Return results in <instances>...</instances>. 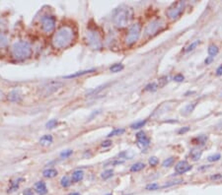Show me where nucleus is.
Here are the masks:
<instances>
[{"mask_svg": "<svg viewBox=\"0 0 222 195\" xmlns=\"http://www.w3.org/2000/svg\"><path fill=\"white\" fill-rule=\"evenodd\" d=\"M75 37V33L74 30L70 26H63L57 31L52 37V46L55 48L62 49L68 47Z\"/></svg>", "mask_w": 222, "mask_h": 195, "instance_id": "nucleus-1", "label": "nucleus"}, {"mask_svg": "<svg viewBox=\"0 0 222 195\" xmlns=\"http://www.w3.org/2000/svg\"><path fill=\"white\" fill-rule=\"evenodd\" d=\"M33 54V48L26 41H17L11 46V56L17 61L29 59Z\"/></svg>", "mask_w": 222, "mask_h": 195, "instance_id": "nucleus-2", "label": "nucleus"}, {"mask_svg": "<svg viewBox=\"0 0 222 195\" xmlns=\"http://www.w3.org/2000/svg\"><path fill=\"white\" fill-rule=\"evenodd\" d=\"M131 19V13L128 8H120L118 9L113 16V23L119 29H123L127 27L129 21Z\"/></svg>", "mask_w": 222, "mask_h": 195, "instance_id": "nucleus-3", "label": "nucleus"}, {"mask_svg": "<svg viewBox=\"0 0 222 195\" xmlns=\"http://www.w3.org/2000/svg\"><path fill=\"white\" fill-rule=\"evenodd\" d=\"M85 40L87 41V45L95 50L101 49L103 46L102 37L96 28H88L85 33Z\"/></svg>", "mask_w": 222, "mask_h": 195, "instance_id": "nucleus-4", "label": "nucleus"}, {"mask_svg": "<svg viewBox=\"0 0 222 195\" xmlns=\"http://www.w3.org/2000/svg\"><path fill=\"white\" fill-rule=\"evenodd\" d=\"M141 35V25L139 23H135L129 26L128 32L126 37V43L127 46H132L136 42Z\"/></svg>", "mask_w": 222, "mask_h": 195, "instance_id": "nucleus-5", "label": "nucleus"}, {"mask_svg": "<svg viewBox=\"0 0 222 195\" xmlns=\"http://www.w3.org/2000/svg\"><path fill=\"white\" fill-rule=\"evenodd\" d=\"M186 7V2L185 1H177L175 3H173L168 10L166 11V15L171 20H176L179 17L182 15V13L185 10Z\"/></svg>", "mask_w": 222, "mask_h": 195, "instance_id": "nucleus-6", "label": "nucleus"}, {"mask_svg": "<svg viewBox=\"0 0 222 195\" xmlns=\"http://www.w3.org/2000/svg\"><path fill=\"white\" fill-rule=\"evenodd\" d=\"M165 27V23L161 19H156L152 22H150L145 28V36L147 37H153L157 35L160 31H162Z\"/></svg>", "mask_w": 222, "mask_h": 195, "instance_id": "nucleus-7", "label": "nucleus"}, {"mask_svg": "<svg viewBox=\"0 0 222 195\" xmlns=\"http://www.w3.org/2000/svg\"><path fill=\"white\" fill-rule=\"evenodd\" d=\"M57 25V19L52 15H47L42 19V30L45 33L49 34L55 29Z\"/></svg>", "mask_w": 222, "mask_h": 195, "instance_id": "nucleus-8", "label": "nucleus"}, {"mask_svg": "<svg viewBox=\"0 0 222 195\" xmlns=\"http://www.w3.org/2000/svg\"><path fill=\"white\" fill-rule=\"evenodd\" d=\"M136 139H137V146L140 148V149H146L148 146H149L150 144V140L149 138H148L145 134V132L143 131H139L136 133Z\"/></svg>", "mask_w": 222, "mask_h": 195, "instance_id": "nucleus-9", "label": "nucleus"}, {"mask_svg": "<svg viewBox=\"0 0 222 195\" xmlns=\"http://www.w3.org/2000/svg\"><path fill=\"white\" fill-rule=\"evenodd\" d=\"M192 169V166L189 165L187 161H180L175 166V172L179 174H184Z\"/></svg>", "mask_w": 222, "mask_h": 195, "instance_id": "nucleus-10", "label": "nucleus"}, {"mask_svg": "<svg viewBox=\"0 0 222 195\" xmlns=\"http://www.w3.org/2000/svg\"><path fill=\"white\" fill-rule=\"evenodd\" d=\"M34 190H35L36 193H38L39 195H46L48 192L46 182H44L42 180L36 182V183L34 184Z\"/></svg>", "mask_w": 222, "mask_h": 195, "instance_id": "nucleus-11", "label": "nucleus"}, {"mask_svg": "<svg viewBox=\"0 0 222 195\" xmlns=\"http://www.w3.org/2000/svg\"><path fill=\"white\" fill-rule=\"evenodd\" d=\"M7 98L12 103H19L22 100V93L19 90H13L8 94Z\"/></svg>", "mask_w": 222, "mask_h": 195, "instance_id": "nucleus-12", "label": "nucleus"}, {"mask_svg": "<svg viewBox=\"0 0 222 195\" xmlns=\"http://www.w3.org/2000/svg\"><path fill=\"white\" fill-rule=\"evenodd\" d=\"M24 181V178H15L13 180H11L10 182V187L8 189V192L9 193H12V192H15L16 190L19 189V186L21 184V182Z\"/></svg>", "mask_w": 222, "mask_h": 195, "instance_id": "nucleus-13", "label": "nucleus"}, {"mask_svg": "<svg viewBox=\"0 0 222 195\" xmlns=\"http://www.w3.org/2000/svg\"><path fill=\"white\" fill-rule=\"evenodd\" d=\"M96 71L95 68H92V69H86V70H82V71H78V72H75L73 74H70V75H67L64 78L65 79H71V78H77V77H80V76H83V75H86V74H90V73H93Z\"/></svg>", "mask_w": 222, "mask_h": 195, "instance_id": "nucleus-14", "label": "nucleus"}, {"mask_svg": "<svg viewBox=\"0 0 222 195\" xmlns=\"http://www.w3.org/2000/svg\"><path fill=\"white\" fill-rule=\"evenodd\" d=\"M84 178V172L82 171V169H77V171H75L72 175H71V180L72 182H74V183H77V182H80Z\"/></svg>", "mask_w": 222, "mask_h": 195, "instance_id": "nucleus-15", "label": "nucleus"}, {"mask_svg": "<svg viewBox=\"0 0 222 195\" xmlns=\"http://www.w3.org/2000/svg\"><path fill=\"white\" fill-rule=\"evenodd\" d=\"M57 174H58V172L53 168H47L42 172V175H44V178H53L57 177Z\"/></svg>", "mask_w": 222, "mask_h": 195, "instance_id": "nucleus-16", "label": "nucleus"}, {"mask_svg": "<svg viewBox=\"0 0 222 195\" xmlns=\"http://www.w3.org/2000/svg\"><path fill=\"white\" fill-rule=\"evenodd\" d=\"M8 45V37L2 30V24L0 23V48Z\"/></svg>", "mask_w": 222, "mask_h": 195, "instance_id": "nucleus-17", "label": "nucleus"}, {"mask_svg": "<svg viewBox=\"0 0 222 195\" xmlns=\"http://www.w3.org/2000/svg\"><path fill=\"white\" fill-rule=\"evenodd\" d=\"M60 86H61V83H58V82H52V83H51L47 87L45 88L46 94H47V95H49V94L55 92Z\"/></svg>", "mask_w": 222, "mask_h": 195, "instance_id": "nucleus-18", "label": "nucleus"}, {"mask_svg": "<svg viewBox=\"0 0 222 195\" xmlns=\"http://www.w3.org/2000/svg\"><path fill=\"white\" fill-rule=\"evenodd\" d=\"M53 141V138L52 135H49V134H46L44 136H42L41 137V139H40V144L42 146H49L52 143Z\"/></svg>", "mask_w": 222, "mask_h": 195, "instance_id": "nucleus-19", "label": "nucleus"}, {"mask_svg": "<svg viewBox=\"0 0 222 195\" xmlns=\"http://www.w3.org/2000/svg\"><path fill=\"white\" fill-rule=\"evenodd\" d=\"M201 155H202V151H200L199 149H194L190 151V156L193 161H199L200 159Z\"/></svg>", "mask_w": 222, "mask_h": 195, "instance_id": "nucleus-20", "label": "nucleus"}, {"mask_svg": "<svg viewBox=\"0 0 222 195\" xmlns=\"http://www.w3.org/2000/svg\"><path fill=\"white\" fill-rule=\"evenodd\" d=\"M145 168V163H135L131 167V172L132 173H137V172H140L142 171V169Z\"/></svg>", "mask_w": 222, "mask_h": 195, "instance_id": "nucleus-21", "label": "nucleus"}, {"mask_svg": "<svg viewBox=\"0 0 222 195\" xmlns=\"http://www.w3.org/2000/svg\"><path fill=\"white\" fill-rule=\"evenodd\" d=\"M134 153L132 151H122L121 153H120L118 155V157L120 159H127V160H131L133 158Z\"/></svg>", "mask_w": 222, "mask_h": 195, "instance_id": "nucleus-22", "label": "nucleus"}, {"mask_svg": "<svg viewBox=\"0 0 222 195\" xmlns=\"http://www.w3.org/2000/svg\"><path fill=\"white\" fill-rule=\"evenodd\" d=\"M207 52H208L209 56L213 58L214 56H216L218 54L219 49H218V47L215 45H210V46H208V48H207Z\"/></svg>", "mask_w": 222, "mask_h": 195, "instance_id": "nucleus-23", "label": "nucleus"}, {"mask_svg": "<svg viewBox=\"0 0 222 195\" xmlns=\"http://www.w3.org/2000/svg\"><path fill=\"white\" fill-rule=\"evenodd\" d=\"M71 184H72V180H71V178L67 177V175H65V177H63L60 179V185L63 188H68Z\"/></svg>", "mask_w": 222, "mask_h": 195, "instance_id": "nucleus-24", "label": "nucleus"}, {"mask_svg": "<svg viewBox=\"0 0 222 195\" xmlns=\"http://www.w3.org/2000/svg\"><path fill=\"white\" fill-rule=\"evenodd\" d=\"M126 132V129L125 128H115L114 130H112L110 132V133L107 135V137H114V136H119V135H121Z\"/></svg>", "mask_w": 222, "mask_h": 195, "instance_id": "nucleus-25", "label": "nucleus"}, {"mask_svg": "<svg viewBox=\"0 0 222 195\" xmlns=\"http://www.w3.org/2000/svg\"><path fill=\"white\" fill-rule=\"evenodd\" d=\"M147 120L144 119V120H138V121H135L134 123H132L131 125V129H139V128H142L144 125L146 124Z\"/></svg>", "mask_w": 222, "mask_h": 195, "instance_id": "nucleus-26", "label": "nucleus"}, {"mask_svg": "<svg viewBox=\"0 0 222 195\" xmlns=\"http://www.w3.org/2000/svg\"><path fill=\"white\" fill-rule=\"evenodd\" d=\"M123 68H125L123 64H121V63H116V64H114V65H112V66L110 67V70H111V72H113V73H118V72H121Z\"/></svg>", "mask_w": 222, "mask_h": 195, "instance_id": "nucleus-27", "label": "nucleus"}, {"mask_svg": "<svg viewBox=\"0 0 222 195\" xmlns=\"http://www.w3.org/2000/svg\"><path fill=\"white\" fill-rule=\"evenodd\" d=\"M114 175V171L113 169H106V171H104L102 173H101V178L105 180H107L109 178H111Z\"/></svg>", "mask_w": 222, "mask_h": 195, "instance_id": "nucleus-28", "label": "nucleus"}, {"mask_svg": "<svg viewBox=\"0 0 222 195\" xmlns=\"http://www.w3.org/2000/svg\"><path fill=\"white\" fill-rule=\"evenodd\" d=\"M158 84L157 83H154V82H152V83H149L148 85H146L145 87V91L147 92H156L158 90Z\"/></svg>", "mask_w": 222, "mask_h": 195, "instance_id": "nucleus-29", "label": "nucleus"}, {"mask_svg": "<svg viewBox=\"0 0 222 195\" xmlns=\"http://www.w3.org/2000/svg\"><path fill=\"white\" fill-rule=\"evenodd\" d=\"M107 86H108V84H105V85H102V86H100V87H97V88H95V89L89 91V92L87 93V95H89V96H94L95 94H98L99 92H101L102 90H104Z\"/></svg>", "mask_w": 222, "mask_h": 195, "instance_id": "nucleus-30", "label": "nucleus"}, {"mask_svg": "<svg viewBox=\"0 0 222 195\" xmlns=\"http://www.w3.org/2000/svg\"><path fill=\"white\" fill-rule=\"evenodd\" d=\"M196 106V103H193V104H190V105H188L186 108L184 109V110H183V112L185 115H188V114H190V112H193L194 111V110H195V108Z\"/></svg>", "mask_w": 222, "mask_h": 195, "instance_id": "nucleus-31", "label": "nucleus"}, {"mask_svg": "<svg viewBox=\"0 0 222 195\" xmlns=\"http://www.w3.org/2000/svg\"><path fill=\"white\" fill-rule=\"evenodd\" d=\"M200 40H196V41H195L194 42H192V43H190V45L186 48V49H185V51H186V52H190V51H192V50H194L197 46H199L200 45Z\"/></svg>", "mask_w": 222, "mask_h": 195, "instance_id": "nucleus-32", "label": "nucleus"}, {"mask_svg": "<svg viewBox=\"0 0 222 195\" xmlns=\"http://www.w3.org/2000/svg\"><path fill=\"white\" fill-rule=\"evenodd\" d=\"M174 162H175V158L174 157H170V158H168V159H166L163 163H162V167H164V168H169V167H171L173 163H174Z\"/></svg>", "mask_w": 222, "mask_h": 195, "instance_id": "nucleus-33", "label": "nucleus"}, {"mask_svg": "<svg viewBox=\"0 0 222 195\" xmlns=\"http://www.w3.org/2000/svg\"><path fill=\"white\" fill-rule=\"evenodd\" d=\"M58 121H57V119H51V120H48L46 124V127L48 128V129H52L54 127H57V125Z\"/></svg>", "mask_w": 222, "mask_h": 195, "instance_id": "nucleus-34", "label": "nucleus"}, {"mask_svg": "<svg viewBox=\"0 0 222 195\" xmlns=\"http://www.w3.org/2000/svg\"><path fill=\"white\" fill-rule=\"evenodd\" d=\"M207 140V136H205V135H201V136H199V137H196L195 138V139L193 140V142L195 143L196 141L195 144H201V145H203Z\"/></svg>", "mask_w": 222, "mask_h": 195, "instance_id": "nucleus-35", "label": "nucleus"}, {"mask_svg": "<svg viewBox=\"0 0 222 195\" xmlns=\"http://www.w3.org/2000/svg\"><path fill=\"white\" fill-rule=\"evenodd\" d=\"M161 187L160 186L157 182H152V183H149V184H147L146 185V189L147 190H150V191H154V190H157V189H159V188Z\"/></svg>", "mask_w": 222, "mask_h": 195, "instance_id": "nucleus-36", "label": "nucleus"}, {"mask_svg": "<svg viewBox=\"0 0 222 195\" xmlns=\"http://www.w3.org/2000/svg\"><path fill=\"white\" fill-rule=\"evenodd\" d=\"M125 163L123 160H114V161H111L109 163H105V167L107 166H111V167H115V166H119V165H121V163Z\"/></svg>", "mask_w": 222, "mask_h": 195, "instance_id": "nucleus-37", "label": "nucleus"}, {"mask_svg": "<svg viewBox=\"0 0 222 195\" xmlns=\"http://www.w3.org/2000/svg\"><path fill=\"white\" fill-rule=\"evenodd\" d=\"M168 83V77L167 76H162L158 79V87L163 88L166 84Z\"/></svg>", "mask_w": 222, "mask_h": 195, "instance_id": "nucleus-38", "label": "nucleus"}, {"mask_svg": "<svg viewBox=\"0 0 222 195\" xmlns=\"http://www.w3.org/2000/svg\"><path fill=\"white\" fill-rule=\"evenodd\" d=\"M73 154V151L72 150H65V151H62V152L60 153V158L62 159H67L69 158V157Z\"/></svg>", "mask_w": 222, "mask_h": 195, "instance_id": "nucleus-39", "label": "nucleus"}, {"mask_svg": "<svg viewBox=\"0 0 222 195\" xmlns=\"http://www.w3.org/2000/svg\"><path fill=\"white\" fill-rule=\"evenodd\" d=\"M221 159V155L220 154H214V155H211L209 156L207 158V161L210 162V163H213V162H217Z\"/></svg>", "mask_w": 222, "mask_h": 195, "instance_id": "nucleus-40", "label": "nucleus"}, {"mask_svg": "<svg viewBox=\"0 0 222 195\" xmlns=\"http://www.w3.org/2000/svg\"><path fill=\"white\" fill-rule=\"evenodd\" d=\"M158 163H159V159L156 158V157H151L149 159V165L151 167H156Z\"/></svg>", "mask_w": 222, "mask_h": 195, "instance_id": "nucleus-41", "label": "nucleus"}, {"mask_svg": "<svg viewBox=\"0 0 222 195\" xmlns=\"http://www.w3.org/2000/svg\"><path fill=\"white\" fill-rule=\"evenodd\" d=\"M185 80V77L183 76V74H177L174 77V81L175 82H183Z\"/></svg>", "mask_w": 222, "mask_h": 195, "instance_id": "nucleus-42", "label": "nucleus"}, {"mask_svg": "<svg viewBox=\"0 0 222 195\" xmlns=\"http://www.w3.org/2000/svg\"><path fill=\"white\" fill-rule=\"evenodd\" d=\"M189 131H190V127L189 126H185V127H182L180 130H179L178 133L180 134V135H182V134L187 133V132H189Z\"/></svg>", "mask_w": 222, "mask_h": 195, "instance_id": "nucleus-43", "label": "nucleus"}, {"mask_svg": "<svg viewBox=\"0 0 222 195\" xmlns=\"http://www.w3.org/2000/svg\"><path fill=\"white\" fill-rule=\"evenodd\" d=\"M101 112V110H94L93 112H92V114L90 115V116L88 117V121H90V120H92V119H93L95 116H97L99 114H100Z\"/></svg>", "mask_w": 222, "mask_h": 195, "instance_id": "nucleus-44", "label": "nucleus"}, {"mask_svg": "<svg viewBox=\"0 0 222 195\" xmlns=\"http://www.w3.org/2000/svg\"><path fill=\"white\" fill-rule=\"evenodd\" d=\"M112 140H106V141H104L102 144H101V146L103 148H107V147H110V146H112Z\"/></svg>", "mask_w": 222, "mask_h": 195, "instance_id": "nucleus-45", "label": "nucleus"}, {"mask_svg": "<svg viewBox=\"0 0 222 195\" xmlns=\"http://www.w3.org/2000/svg\"><path fill=\"white\" fill-rule=\"evenodd\" d=\"M221 178H222V174H220V173L213 174V175H211V177H210V179H211V180H219V179H221Z\"/></svg>", "mask_w": 222, "mask_h": 195, "instance_id": "nucleus-46", "label": "nucleus"}, {"mask_svg": "<svg viewBox=\"0 0 222 195\" xmlns=\"http://www.w3.org/2000/svg\"><path fill=\"white\" fill-rule=\"evenodd\" d=\"M23 195H34V191L30 188H27L23 191Z\"/></svg>", "mask_w": 222, "mask_h": 195, "instance_id": "nucleus-47", "label": "nucleus"}, {"mask_svg": "<svg viewBox=\"0 0 222 195\" xmlns=\"http://www.w3.org/2000/svg\"><path fill=\"white\" fill-rule=\"evenodd\" d=\"M222 75V64L217 67L216 69V76H221Z\"/></svg>", "mask_w": 222, "mask_h": 195, "instance_id": "nucleus-48", "label": "nucleus"}, {"mask_svg": "<svg viewBox=\"0 0 222 195\" xmlns=\"http://www.w3.org/2000/svg\"><path fill=\"white\" fill-rule=\"evenodd\" d=\"M212 60H213V58H212V57H210V56H209V57H207V58L205 60V63L206 65H208V64H210V63H211Z\"/></svg>", "mask_w": 222, "mask_h": 195, "instance_id": "nucleus-49", "label": "nucleus"}, {"mask_svg": "<svg viewBox=\"0 0 222 195\" xmlns=\"http://www.w3.org/2000/svg\"><path fill=\"white\" fill-rule=\"evenodd\" d=\"M69 195H81V194H80L79 192H72V193H70Z\"/></svg>", "mask_w": 222, "mask_h": 195, "instance_id": "nucleus-50", "label": "nucleus"}, {"mask_svg": "<svg viewBox=\"0 0 222 195\" xmlns=\"http://www.w3.org/2000/svg\"><path fill=\"white\" fill-rule=\"evenodd\" d=\"M0 98H2V94L1 93H0Z\"/></svg>", "mask_w": 222, "mask_h": 195, "instance_id": "nucleus-51", "label": "nucleus"}]
</instances>
